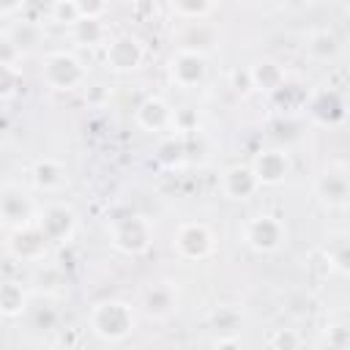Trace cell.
I'll list each match as a JSON object with an SVG mask.
<instances>
[{"label": "cell", "mask_w": 350, "mask_h": 350, "mask_svg": "<svg viewBox=\"0 0 350 350\" xmlns=\"http://www.w3.org/2000/svg\"><path fill=\"white\" fill-rule=\"evenodd\" d=\"M88 323H90V331L101 342H123L134 334L137 314H134L131 304H126L120 298H107V301L93 304Z\"/></svg>", "instance_id": "cell-1"}, {"label": "cell", "mask_w": 350, "mask_h": 350, "mask_svg": "<svg viewBox=\"0 0 350 350\" xmlns=\"http://www.w3.org/2000/svg\"><path fill=\"white\" fill-rule=\"evenodd\" d=\"M153 224L150 219H145L142 213H126V216H115L109 219V243L120 252V254H129V257H137V254H145L153 243Z\"/></svg>", "instance_id": "cell-2"}, {"label": "cell", "mask_w": 350, "mask_h": 350, "mask_svg": "<svg viewBox=\"0 0 350 350\" xmlns=\"http://www.w3.org/2000/svg\"><path fill=\"white\" fill-rule=\"evenodd\" d=\"M41 79H44L46 88L60 90V93H68V90H77V88H85L88 85V68H85V63L74 52L55 49V52H46L44 55Z\"/></svg>", "instance_id": "cell-3"}, {"label": "cell", "mask_w": 350, "mask_h": 350, "mask_svg": "<svg viewBox=\"0 0 350 350\" xmlns=\"http://www.w3.org/2000/svg\"><path fill=\"white\" fill-rule=\"evenodd\" d=\"M243 243L257 254H273L287 243V224L273 213H257L249 216L243 230Z\"/></svg>", "instance_id": "cell-4"}, {"label": "cell", "mask_w": 350, "mask_h": 350, "mask_svg": "<svg viewBox=\"0 0 350 350\" xmlns=\"http://www.w3.org/2000/svg\"><path fill=\"white\" fill-rule=\"evenodd\" d=\"M167 74H170V82L180 90L197 88L208 77V55L202 49H194V46H180L170 57Z\"/></svg>", "instance_id": "cell-5"}, {"label": "cell", "mask_w": 350, "mask_h": 350, "mask_svg": "<svg viewBox=\"0 0 350 350\" xmlns=\"http://www.w3.org/2000/svg\"><path fill=\"white\" fill-rule=\"evenodd\" d=\"M172 249L178 252L180 260L200 262V260H208L216 252V238H213L208 224H202V221H183L175 230Z\"/></svg>", "instance_id": "cell-6"}, {"label": "cell", "mask_w": 350, "mask_h": 350, "mask_svg": "<svg viewBox=\"0 0 350 350\" xmlns=\"http://www.w3.org/2000/svg\"><path fill=\"white\" fill-rule=\"evenodd\" d=\"M145 60V41L137 33H118L104 46V63L115 74L137 71Z\"/></svg>", "instance_id": "cell-7"}, {"label": "cell", "mask_w": 350, "mask_h": 350, "mask_svg": "<svg viewBox=\"0 0 350 350\" xmlns=\"http://www.w3.org/2000/svg\"><path fill=\"white\" fill-rule=\"evenodd\" d=\"M36 224L41 227V232L46 235L49 243L63 246V243H68V241L74 238V232H77V213H74V208H71L68 202H57V200H55V202H46V205L38 211Z\"/></svg>", "instance_id": "cell-8"}, {"label": "cell", "mask_w": 350, "mask_h": 350, "mask_svg": "<svg viewBox=\"0 0 350 350\" xmlns=\"http://www.w3.org/2000/svg\"><path fill=\"white\" fill-rule=\"evenodd\" d=\"M5 252L19 262H44L49 252V241L41 232V227L33 221V224L5 232Z\"/></svg>", "instance_id": "cell-9"}, {"label": "cell", "mask_w": 350, "mask_h": 350, "mask_svg": "<svg viewBox=\"0 0 350 350\" xmlns=\"http://www.w3.org/2000/svg\"><path fill=\"white\" fill-rule=\"evenodd\" d=\"M0 216H3L5 232H11L16 227L33 224L36 216H38V211H36L33 200L27 197V191H22L14 183H5L3 186V194H0Z\"/></svg>", "instance_id": "cell-10"}, {"label": "cell", "mask_w": 350, "mask_h": 350, "mask_svg": "<svg viewBox=\"0 0 350 350\" xmlns=\"http://www.w3.org/2000/svg\"><path fill=\"white\" fill-rule=\"evenodd\" d=\"M219 189H221V194H224L227 200H232V202H246V200H252L262 186H260V180H257V175H254V170H252V164H230V167L221 172V178H219Z\"/></svg>", "instance_id": "cell-11"}, {"label": "cell", "mask_w": 350, "mask_h": 350, "mask_svg": "<svg viewBox=\"0 0 350 350\" xmlns=\"http://www.w3.org/2000/svg\"><path fill=\"white\" fill-rule=\"evenodd\" d=\"M134 120L139 129H145L150 134L167 131V129H175V109L161 96H145L134 109Z\"/></svg>", "instance_id": "cell-12"}, {"label": "cell", "mask_w": 350, "mask_h": 350, "mask_svg": "<svg viewBox=\"0 0 350 350\" xmlns=\"http://www.w3.org/2000/svg\"><path fill=\"white\" fill-rule=\"evenodd\" d=\"M252 170L257 175L260 186H279L290 175V156L284 150H276V148L260 150L252 161Z\"/></svg>", "instance_id": "cell-13"}, {"label": "cell", "mask_w": 350, "mask_h": 350, "mask_svg": "<svg viewBox=\"0 0 350 350\" xmlns=\"http://www.w3.org/2000/svg\"><path fill=\"white\" fill-rule=\"evenodd\" d=\"M30 178H33V186L38 191H46V194H57L68 186V167L52 156H44V159H36L33 167H30Z\"/></svg>", "instance_id": "cell-14"}, {"label": "cell", "mask_w": 350, "mask_h": 350, "mask_svg": "<svg viewBox=\"0 0 350 350\" xmlns=\"http://www.w3.org/2000/svg\"><path fill=\"white\" fill-rule=\"evenodd\" d=\"M314 189H317V197L323 202H328V205H345L350 200V172L342 170V167H328L317 178Z\"/></svg>", "instance_id": "cell-15"}, {"label": "cell", "mask_w": 350, "mask_h": 350, "mask_svg": "<svg viewBox=\"0 0 350 350\" xmlns=\"http://www.w3.org/2000/svg\"><path fill=\"white\" fill-rule=\"evenodd\" d=\"M249 71H252L254 90H260V93L276 96V93L287 85V71H284V66L276 63V60H271V57H262V60L252 63Z\"/></svg>", "instance_id": "cell-16"}, {"label": "cell", "mask_w": 350, "mask_h": 350, "mask_svg": "<svg viewBox=\"0 0 350 350\" xmlns=\"http://www.w3.org/2000/svg\"><path fill=\"white\" fill-rule=\"evenodd\" d=\"M142 306H145V312L150 317H159L161 320V317H167V314L175 312L178 293H175V287L170 282H153V284H148L142 290Z\"/></svg>", "instance_id": "cell-17"}, {"label": "cell", "mask_w": 350, "mask_h": 350, "mask_svg": "<svg viewBox=\"0 0 350 350\" xmlns=\"http://www.w3.org/2000/svg\"><path fill=\"white\" fill-rule=\"evenodd\" d=\"M27 306H30V295L22 287V282H14V279L3 282V290H0V314L5 320H16V317H22L27 312Z\"/></svg>", "instance_id": "cell-18"}, {"label": "cell", "mask_w": 350, "mask_h": 350, "mask_svg": "<svg viewBox=\"0 0 350 350\" xmlns=\"http://www.w3.org/2000/svg\"><path fill=\"white\" fill-rule=\"evenodd\" d=\"M3 36H8L22 49V55H30L41 44L44 30H41V22H36V19H16L11 27L3 30Z\"/></svg>", "instance_id": "cell-19"}, {"label": "cell", "mask_w": 350, "mask_h": 350, "mask_svg": "<svg viewBox=\"0 0 350 350\" xmlns=\"http://www.w3.org/2000/svg\"><path fill=\"white\" fill-rule=\"evenodd\" d=\"M306 52L314 60H331L339 52V38L328 27H317L306 36Z\"/></svg>", "instance_id": "cell-20"}, {"label": "cell", "mask_w": 350, "mask_h": 350, "mask_svg": "<svg viewBox=\"0 0 350 350\" xmlns=\"http://www.w3.org/2000/svg\"><path fill=\"white\" fill-rule=\"evenodd\" d=\"M74 41L79 46H107V27L104 22H90V19H82L77 27H74Z\"/></svg>", "instance_id": "cell-21"}, {"label": "cell", "mask_w": 350, "mask_h": 350, "mask_svg": "<svg viewBox=\"0 0 350 350\" xmlns=\"http://www.w3.org/2000/svg\"><path fill=\"white\" fill-rule=\"evenodd\" d=\"M46 16L57 25H68V27H77L82 22V14H79V3L77 0H57V3H49L46 5Z\"/></svg>", "instance_id": "cell-22"}, {"label": "cell", "mask_w": 350, "mask_h": 350, "mask_svg": "<svg viewBox=\"0 0 350 350\" xmlns=\"http://www.w3.org/2000/svg\"><path fill=\"white\" fill-rule=\"evenodd\" d=\"M211 323L221 331V336H235V331H238L241 323H243V314H241L235 306H219V309L211 314Z\"/></svg>", "instance_id": "cell-23"}, {"label": "cell", "mask_w": 350, "mask_h": 350, "mask_svg": "<svg viewBox=\"0 0 350 350\" xmlns=\"http://www.w3.org/2000/svg\"><path fill=\"white\" fill-rule=\"evenodd\" d=\"M325 260L342 276H350V241H334L325 246Z\"/></svg>", "instance_id": "cell-24"}, {"label": "cell", "mask_w": 350, "mask_h": 350, "mask_svg": "<svg viewBox=\"0 0 350 350\" xmlns=\"http://www.w3.org/2000/svg\"><path fill=\"white\" fill-rule=\"evenodd\" d=\"M301 334L295 328H273L268 334V345L271 350H301Z\"/></svg>", "instance_id": "cell-25"}, {"label": "cell", "mask_w": 350, "mask_h": 350, "mask_svg": "<svg viewBox=\"0 0 350 350\" xmlns=\"http://www.w3.org/2000/svg\"><path fill=\"white\" fill-rule=\"evenodd\" d=\"M22 57V49L8 36H0V68H19Z\"/></svg>", "instance_id": "cell-26"}, {"label": "cell", "mask_w": 350, "mask_h": 350, "mask_svg": "<svg viewBox=\"0 0 350 350\" xmlns=\"http://www.w3.org/2000/svg\"><path fill=\"white\" fill-rule=\"evenodd\" d=\"M216 5L213 3H175L172 5V14L183 16V19H202L213 11Z\"/></svg>", "instance_id": "cell-27"}, {"label": "cell", "mask_w": 350, "mask_h": 350, "mask_svg": "<svg viewBox=\"0 0 350 350\" xmlns=\"http://www.w3.org/2000/svg\"><path fill=\"white\" fill-rule=\"evenodd\" d=\"M230 88L235 90V93H241V96H249L252 90H254V82H252V71H249V66L246 68H232L230 71Z\"/></svg>", "instance_id": "cell-28"}, {"label": "cell", "mask_w": 350, "mask_h": 350, "mask_svg": "<svg viewBox=\"0 0 350 350\" xmlns=\"http://www.w3.org/2000/svg\"><path fill=\"white\" fill-rule=\"evenodd\" d=\"M0 71H3L0 96H3V101H11L16 96V85H22V68H0Z\"/></svg>", "instance_id": "cell-29"}, {"label": "cell", "mask_w": 350, "mask_h": 350, "mask_svg": "<svg viewBox=\"0 0 350 350\" xmlns=\"http://www.w3.org/2000/svg\"><path fill=\"white\" fill-rule=\"evenodd\" d=\"M325 345H328V350H347L350 347V331L342 325H331L325 331Z\"/></svg>", "instance_id": "cell-30"}, {"label": "cell", "mask_w": 350, "mask_h": 350, "mask_svg": "<svg viewBox=\"0 0 350 350\" xmlns=\"http://www.w3.org/2000/svg\"><path fill=\"white\" fill-rule=\"evenodd\" d=\"M112 96V90L107 88V85H85V98H88V104H104L107 98Z\"/></svg>", "instance_id": "cell-31"}, {"label": "cell", "mask_w": 350, "mask_h": 350, "mask_svg": "<svg viewBox=\"0 0 350 350\" xmlns=\"http://www.w3.org/2000/svg\"><path fill=\"white\" fill-rule=\"evenodd\" d=\"M213 350H243V345L238 336H219L213 342Z\"/></svg>", "instance_id": "cell-32"}]
</instances>
